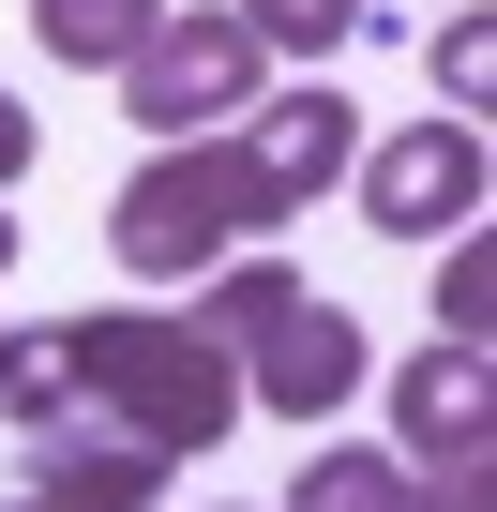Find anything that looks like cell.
<instances>
[{
    "label": "cell",
    "mask_w": 497,
    "mask_h": 512,
    "mask_svg": "<svg viewBox=\"0 0 497 512\" xmlns=\"http://www.w3.org/2000/svg\"><path fill=\"white\" fill-rule=\"evenodd\" d=\"M31 362H46L76 407H106L121 437H151L166 467L241 422V362H226L196 317H61V332H31Z\"/></svg>",
    "instance_id": "1"
},
{
    "label": "cell",
    "mask_w": 497,
    "mask_h": 512,
    "mask_svg": "<svg viewBox=\"0 0 497 512\" xmlns=\"http://www.w3.org/2000/svg\"><path fill=\"white\" fill-rule=\"evenodd\" d=\"M257 226H287V181L257 166V136H166L136 181H121V211H106V241H121V272H151V287H181V272H211V256H241Z\"/></svg>",
    "instance_id": "2"
},
{
    "label": "cell",
    "mask_w": 497,
    "mask_h": 512,
    "mask_svg": "<svg viewBox=\"0 0 497 512\" xmlns=\"http://www.w3.org/2000/svg\"><path fill=\"white\" fill-rule=\"evenodd\" d=\"M211 347H241V407H272V422H317L362 392V332L347 302H317L287 256H211Z\"/></svg>",
    "instance_id": "3"
},
{
    "label": "cell",
    "mask_w": 497,
    "mask_h": 512,
    "mask_svg": "<svg viewBox=\"0 0 497 512\" xmlns=\"http://www.w3.org/2000/svg\"><path fill=\"white\" fill-rule=\"evenodd\" d=\"M257 31L241 16H151V46L121 61V106L151 121V136H226L241 106H257Z\"/></svg>",
    "instance_id": "4"
},
{
    "label": "cell",
    "mask_w": 497,
    "mask_h": 512,
    "mask_svg": "<svg viewBox=\"0 0 497 512\" xmlns=\"http://www.w3.org/2000/svg\"><path fill=\"white\" fill-rule=\"evenodd\" d=\"M362 166V211L392 226V241H452L467 211H482V136L467 121H407L392 151H347Z\"/></svg>",
    "instance_id": "5"
},
{
    "label": "cell",
    "mask_w": 497,
    "mask_h": 512,
    "mask_svg": "<svg viewBox=\"0 0 497 512\" xmlns=\"http://www.w3.org/2000/svg\"><path fill=\"white\" fill-rule=\"evenodd\" d=\"M241 136H257V166L287 181V211H302L317 181H347V151H362V121H347L332 91H287V106H241Z\"/></svg>",
    "instance_id": "6"
},
{
    "label": "cell",
    "mask_w": 497,
    "mask_h": 512,
    "mask_svg": "<svg viewBox=\"0 0 497 512\" xmlns=\"http://www.w3.org/2000/svg\"><path fill=\"white\" fill-rule=\"evenodd\" d=\"M392 422H407V467L422 452H482V347H422L392 377Z\"/></svg>",
    "instance_id": "7"
},
{
    "label": "cell",
    "mask_w": 497,
    "mask_h": 512,
    "mask_svg": "<svg viewBox=\"0 0 497 512\" xmlns=\"http://www.w3.org/2000/svg\"><path fill=\"white\" fill-rule=\"evenodd\" d=\"M151 16H166V0H31L46 61H91V76H121V61L151 46Z\"/></svg>",
    "instance_id": "8"
},
{
    "label": "cell",
    "mask_w": 497,
    "mask_h": 512,
    "mask_svg": "<svg viewBox=\"0 0 497 512\" xmlns=\"http://www.w3.org/2000/svg\"><path fill=\"white\" fill-rule=\"evenodd\" d=\"M287 512H422V497H407V452H317Z\"/></svg>",
    "instance_id": "9"
},
{
    "label": "cell",
    "mask_w": 497,
    "mask_h": 512,
    "mask_svg": "<svg viewBox=\"0 0 497 512\" xmlns=\"http://www.w3.org/2000/svg\"><path fill=\"white\" fill-rule=\"evenodd\" d=\"M241 31L287 61H332V46H362V0H241Z\"/></svg>",
    "instance_id": "10"
},
{
    "label": "cell",
    "mask_w": 497,
    "mask_h": 512,
    "mask_svg": "<svg viewBox=\"0 0 497 512\" xmlns=\"http://www.w3.org/2000/svg\"><path fill=\"white\" fill-rule=\"evenodd\" d=\"M482 302H497V272H482V241L452 226V272H437V317H452V347H482Z\"/></svg>",
    "instance_id": "11"
},
{
    "label": "cell",
    "mask_w": 497,
    "mask_h": 512,
    "mask_svg": "<svg viewBox=\"0 0 497 512\" xmlns=\"http://www.w3.org/2000/svg\"><path fill=\"white\" fill-rule=\"evenodd\" d=\"M482 467H497V437H482V452H422V467H407V497H437V512H497V497H482Z\"/></svg>",
    "instance_id": "12"
},
{
    "label": "cell",
    "mask_w": 497,
    "mask_h": 512,
    "mask_svg": "<svg viewBox=\"0 0 497 512\" xmlns=\"http://www.w3.org/2000/svg\"><path fill=\"white\" fill-rule=\"evenodd\" d=\"M437 76H452V91H482V76H497V31H482V16H452V31H437Z\"/></svg>",
    "instance_id": "13"
},
{
    "label": "cell",
    "mask_w": 497,
    "mask_h": 512,
    "mask_svg": "<svg viewBox=\"0 0 497 512\" xmlns=\"http://www.w3.org/2000/svg\"><path fill=\"white\" fill-rule=\"evenodd\" d=\"M16 166H31V106L0 91V181H16Z\"/></svg>",
    "instance_id": "14"
},
{
    "label": "cell",
    "mask_w": 497,
    "mask_h": 512,
    "mask_svg": "<svg viewBox=\"0 0 497 512\" xmlns=\"http://www.w3.org/2000/svg\"><path fill=\"white\" fill-rule=\"evenodd\" d=\"M0 512H61V497H31V482H16V497H0Z\"/></svg>",
    "instance_id": "15"
},
{
    "label": "cell",
    "mask_w": 497,
    "mask_h": 512,
    "mask_svg": "<svg viewBox=\"0 0 497 512\" xmlns=\"http://www.w3.org/2000/svg\"><path fill=\"white\" fill-rule=\"evenodd\" d=\"M0 272H16V226H0Z\"/></svg>",
    "instance_id": "16"
},
{
    "label": "cell",
    "mask_w": 497,
    "mask_h": 512,
    "mask_svg": "<svg viewBox=\"0 0 497 512\" xmlns=\"http://www.w3.org/2000/svg\"><path fill=\"white\" fill-rule=\"evenodd\" d=\"M0 377H16V332H0Z\"/></svg>",
    "instance_id": "17"
}]
</instances>
